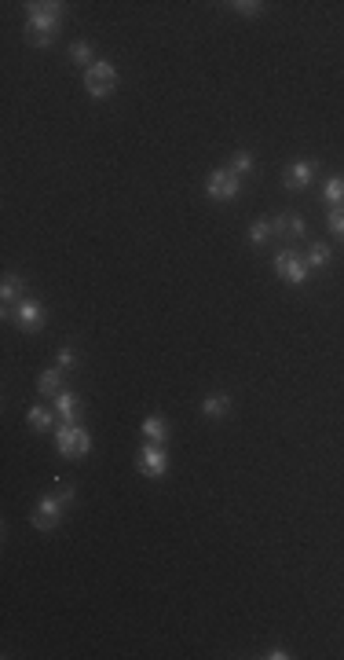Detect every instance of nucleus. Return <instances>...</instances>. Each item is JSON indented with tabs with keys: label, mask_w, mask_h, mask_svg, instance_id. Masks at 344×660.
Masks as SVG:
<instances>
[{
	"label": "nucleus",
	"mask_w": 344,
	"mask_h": 660,
	"mask_svg": "<svg viewBox=\"0 0 344 660\" xmlns=\"http://www.w3.org/2000/svg\"><path fill=\"white\" fill-rule=\"evenodd\" d=\"M62 8H67V4H59V0H30V4H26V30L52 33L55 37Z\"/></svg>",
	"instance_id": "obj_1"
},
{
	"label": "nucleus",
	"mask_w": 344,
	"mask_h": 660,
	"mask_svg": "<svg viewBox=\"0 0 344 660\" xmlns=\"http://www.w3.org/2000/svg\"><path fill=\"white\" fill-rule=\"evenodd\" d=\"M55 448L62 459H84L92 452V437L84 425H59L55 430Z\"/></svg>",
	"instance_id": "obj_2"
},
{
	"label": "nucleus",
	"mask_w": 344,
	"mask_h": 660,
	"mask_svg": "<svg viewBox=\"0 0 344 660\" xmlns=\"http://www.w3.org/2000/svg\"><path fill=\"white\" fill-rule=\"evenodd\" d=\"M84 89H88L92 99H106V96L117 89V70L106 59H96L92 67L84 70Z\"/></svg>",
	"instance_id": "obj_3"
},
{
	"label": "nucleus",
	"mask_w": 344,
	"mask_h": 660,
	"mask_svg": "<svg viewBox=\"0 0 344 660\" xmlns=\"http://www.w3.org/2000/svg\"><path fill=\"white\" fill-rule=\"evenodd\" d=\"M205 191H209V198H217V202H231L242 191V177H234L231 169H212L209 180H205Z\"/></svg>",
	"instance_id": "obj_4"
},
{
	"label": "nucleus",
	"mask_w": 344,
	"mask_h": 660,
	"mask_svg": "<svg viewBox=\"0 0 344 660\" xmlns=\"http://www.w3.org/2000/svg\"><path fill=\"white\" fill-rule=\"evenodd\" d=\"M308 272H311V268L304 264V257H297L293 250H282V253L275 257V275H278L282 283H289V286H300V283L308 279Z\"/></svg>",
	"instance_id": "obj_5"
},
{
	"label": "nucleus",
	"mask_w": 344,
	"mask_h": 660,
	"mask_svg": "<svg viewBox=\"0 0 344 660\" xmlns=\"http://www.w3.org/2000/svg\"><path fill=\"white\" fill-rule=\"evenodd\" d=\"M165 470H168L165 448H161V444H154V440H147L143 448H139V474L143 477H161Z\"/></svg>",
	"instance_id": "obj_6"
},
{
	"label": "nucleus",
	"mask_w": 344,
	"mask_h": 660,
	"mask_svg": "<svg viewBox=\"0 0 344 660\" xmlns=\"http://www.w3.org/2000/svg\"><path fill=\"white\" fill-rule=\"evenodd\" d=\"M62 503L59 496H45L37 503V510H33V525L40 528V532H52V528H59V521H62Z\"/></svg>",
	"instance_id": "obj_7"
},
{
	"label": "nucleus",
	"mask_w": 344,
	"mask_h": 660,
	"mask_svg": "<svg viewBox=\"0 0 344 660\" xmlns=\"http://www.w3.org/2000/svg\"><path fill=\"white\" fill-rule=\"evenodd\" d=\"M15 315H18V327L23 330H37L40 323H45V308H40L33 297H23V305H18Z\"/></svg>",
	"instance_id": "obj_8"
},
{
	"label": "nucleus",
	"mask_w": 344,
	"mask_h": 660,
	"mask_svg": "<svg viewBox=\"0 0 344 660\" xmlns=\"http://www.w3.org/2000/svg\"><path fill=\"white\" fill-rule=\"evenodd\" d=\"M315 162H297V165H289V173H286V187L289 191H300V187H308L311 184V177H315Z\"/></svg>",
	"instance_id": "obj_9"
},
{
	"label": "nucleus",
	"mask_w": 344,
	"mask_h": 660,
	"mask_svg": "<svg viewBox=\"0 0 344 660\" xmlns=\"http://www.w3.org/2000/svg\"><path fill=\"white\" fill-rule=\"evenodd\" d=\"M55 415L62 418V425H77V400H74L70 389H62L55 396Z\"/></svg>",
	"instance_id": "obj_10"
},
{
	"label": "nucleus",
	"mask_w": 344,
	"mask_h": 660,
	"mask_svg": "<svg viewBox=\"0 0 344 660\" xmlns=\"http://www.w3.org/2000/svg\"><path fill=\"white\" fill-rule=\"evenodd\" d=\"M37 393L40 396H59L62 393V367H52L37 378Z\"/></svg>",
	"instance_id": "obj_11"
},
{
	"label": "nucleus",
	"mask_w": 344,
	"mask_h": 660,
	"mask_svg": "<svg viewBox=\"0 0 344 660\" xmlns=\"http://www.w3.org/2000/svg\"><path fill=\"white\" fill-rule=\"evenodd\" d=\"M26 418H30V425H33L37 433H48L52 425H55V418H59V415H55V411H48V408H30V411H26Z\"/></svg>",
	"instance_id": "obj_12"
},
{
	"label": "nucleus",
	"mask_w": 344,
	"mask_h": 660,
	"mask_svg": "<svg viewBox=\"0 0 344 660\" xmlns=\"http://www.w3.org/2000/svg\"><path fill=\"white\" fill-rule=\"evenodd\" d=\"M143 437H147V440H154V444H161V440L168 437V425H165V418H161V415H150V418H143Z\"/></svg>",
	"instance_id": "obj_13"
},
{
	"label": "nucleus",
	"mask_w": 344,
	"mask_h": 660,
	"mask_svg": "<svg viewBox=\"0 0 344 660\" xmlns=\"http://www.w3.org/2000/svg\"><path fill=\"white\" fill-rule=\"evenodd\" d=\"M26 290V279H18V275H8V279H4V286H0V301H4V308L15 301V297L18 293H23Z\"/></svg>",
	"instance_id": "obj_14"
},
{
	"label": "nucleus",
	"mask_w": 344,
	"mask_h": 660,
	"mask_svg": "<svg viewBox=\"0 0 344 660\" xmlns=\"http://www.w3.org/2000/svg\"><path fill=\"white\" fill-rule=\"evenodd\" d=\"M227 408H231V396H209L205 403H202V415L205 418H220V415H227Z\"/></svg>",
	"instance_id": "obj_15"
},
{
	"label": "nucleus",
	"mask_w": 344,
	"mask_h": 660,
	"mask_svg": "<svg viewBox=\"0 0 344 660\" xmlns=\"http://www.w3.org/2000/svg\"><path fill=\"white\" fill-rule=\"evenodd\" d=\"M227 169H231L234 177H246L249 169H253V155H249V151H234V155H231V165H227Z\"/></svg>",
	"instance_id": "obj_16"
},
{
	"label": "nucleus",
	"mask_w": 344,
	"mask_h": 660,
	"mask_svg": "<svg viewBox=\"0 0 344 660\" xmlns=\"http://www.w3.org/2000/svg\"><path fill=\"white\" fill-rule=\"evenodd\" d=\"M326 261H330V246H326V242H315V246L308 250V257H304L308 268H322Z\"/></svg>",
	"instance_id": "obj_17"
},
{
	"label": "nucleus",
	"mask_w": 344,
	"mask_h": 660,
	"mask_svg": "<svg viewBox=\"0 0 344 660\" xmlns=\"http://www.w3.org/2000/svg\"><path fill=\"white\" fill-rule=\"evenodd\" d=\"M227 8H234V11L246 15V18H260V15H264V4H260V0H234V4H227Z\"/></svg>",
	"instance_id": "obj_18"
},
{
	"label": "nucleus",
	"mask_w": 344,
	"mask_h": 660,
	"mask_svg": "<svg viewBox=\"0 0 344 660\" xmlns=\"http://www.w3.org/2000/svg\"><path fill=\"white\" fill-rule=\"evenodd\" d=\"M322 195H326L333 206H340V202H344V177H330V180H326V191H322Z\"/></svg>",
	"instance_id": "obj_19"
},
{
	"label": "nucleus",
	"mask_w": 344,
	"mask_h": 660,
	"mask_svg": "<svg viewBox=\"0 0 344 660\" xmlns=\"http://www.w3.org/2000/svg\"><path fill=\"white\" fill-rule=\"evenodd\" d=\"M70 55L74 62H81V67H92L96 55H92V45H84V40H77V45H70Z\"/></svg>",
	"instance_id": "obj_20"
},
{
	"label": "nucleus",
	"mask_w": 344,
	"mask_h": 660,
	"mask_svg": "<svg viewBox=\"0 0 344 660\" xmlns=\"http://www.w3.org/2000/svg\"><path fill=\"white\" fill-rule=\"evenodd\" d=\"M268 239H271V224H268V220H256V224L249 228V242H253V246H264Z\"/></svg>",
	"instance_id": "obj_21"
},
{
	"label": "nucleus",
	"mask_w": 344,
	"mask_h": 660,
	"mask_svg": "<svg viewBox=\"0 0 344 660\" xmlns=\"http://www.w3.org/2000/svg\"><path fill=\"white\" fill-rule=\"evenodd\" d=\"M326 224H330V231H333V235H337V239L344 242V209H340V206H333V209H330Z\"/></svg>",
	"instance_id": "obj_22"
},
{
	"label": "nucleus",
	"mask_w": 344,
	"mask_h": 660,
	"mask_svg": "<svg viewBox=\"0 0 344 660\" xmlns=\"http://www.w3.org/2000/svg\"><path fill=\"white\" fill-rule=\"evenodd\" d=\"M55 359H59V367H62V371H70V367H77V356H74V349H70V345H62Z\"/></svg>",
	"instance_id": "obj_23"
},
{
	"label": "nucleus",
	"mask_w": 344,
	"mask_h": 660,
	"mask_svg": "<svg viewBox=\"0 0 344 660\" xmlns=\"http://www.w3.org/2000/svg\"><path fill=\"white\" fill-rule=\"evenodd\" d=\"M55 496H59L62 503H74V496H77V492H74V484H67V481H59V484H55Z\"/></svg>",
	"instance_id": "obj_24"
},
{
	"label": "nucleus",
	"mask_w": 344,
	"mask_h": 660,
	"mask_svg": "<svg viewBox=\"0 0 344 660\" xmlns=\"http://www.w3.org/2000/svg\"><path fill=\"white\" fill-rule=\"evenodd\" d=\"M286 231H289V220L286 217H275L271 220V235H286Z\"/></svg>",
	"instance_id": "obj_25"
},
{
	"label": "nucleus",
	"mask_w": 344,
	"mask_h": 660,
	"mask_svg": "<svg viewBox=\"0 0 344 660\" xmlns=\"http://www.w3.org/2000/svg\"><path fill=\"white\" fill-rule=\"evenodd\" d=\"M304 231H308V228H304V220H300V217L289 220V235H293V239H304Z\"/></svg>",
	"instance_id": "obj_26"
},
{
	"label": "nucleus",
	"mask_w": 344,
	"mask_h": 660,
	"mask_svg": "<svg viewBox=\"0 0 344 660\" xmlns=\"http://www.w3.org/2000/svg\"><path fill=\"white\" fill-rule=\"evenodd\" d=\"M268 656H271V660H289L293 653H289V649H282V646H275V649H268Z\"/></svg>",
	"instance_id": "obj_27"
}]
</instances>
